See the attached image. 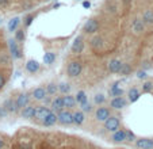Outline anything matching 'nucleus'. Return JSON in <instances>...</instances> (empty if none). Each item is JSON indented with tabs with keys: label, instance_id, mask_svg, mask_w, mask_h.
I'll use <instances>...</instances> for the list:
<instances>
[{
	"label": "nucleus",
	"instance_id": "1",
	"mask_svg": "<svg viewBox=\"0 0 153 149\" xmlns=\"http://www.w3.org/2000/svg\"><path fill=\"white\" fill-rule=\"evenodd\" d=\"M57 123L62 125V126H69L73 125V114L71 110L62 109L61 111L57 112Z\"/></svg>",
	"mask_w": 153,
	"mask_h": 149
},
{
	"label": "nucleus",
	"instance_id": "2",
	"mask_svg": "<svg viewBox=\"0 0 153 149\" xmlns=\"http://www.w3.org/2000/svg\"><path fill=\"white\" fill-rule=\"evenodd\" d=\"M103 126H104L106 132L114 133L118 129H121V121H119V118L117 117V115H110V117L103 122Z\"/></svg>",
	"mask_w": 153,
	"mask_h": 149
},
{
	"label": "nucleus",
	"instance_id": "3",
	"mask_svg": "<svg viewBox=\"0 0 153 149\" xmlns=\"http://www.w3.org/2000/svg\"><path fill=\"white\" fill-rule=\"evenodd\" d=\"M81 72H83V64L80 61H71L68 64L67 73L69 77H77L81 74Z\"/></svg>",
	"mask_w": 153,
	"mask_h": 149
},
{
	"label": "nucleus",
	"instance_id": "4",
	"mask_svg": "<svg viewBox=\"0 0 153 149\" xmlns=\"http://www.w3.org/2000/svg\"><path fill=\"white\" fill-rule=\"evenodd\" d=\"M99 29H100V25H99V22L96 19H94V18L88 19L83 26V31L87 33V34H95V33L99 31Z\"/></svg>",
	"mask_w": 153,
	"mask_h": 149
},
{
	"label": "nucleus",
	"instance_id": "5",
	"mask_svg": "<svg viewBox=\"0 0 153 149\" xmlns=\"http://www.w3.org/2000/svg\"><path fill=\"white\" fill-rule=\"evenodd\" d=\"M111 115V111L108 107H103V106H99L98 109L95 110V114H94V118H95L96 122H102L103 123L107 118Z\"/></svg>",
	"mask_w": 153,
	"mask_h": 149
},
{
	"label": "nucleus",
	"instance_id": "6",
	"mask_svg": "<svg viewBox=\"0 0 153 149\" xmlns=\"http://www.w3.org/2000/svg\"><path fill=\"white\" fill-rule=\"evenodd\" d=\"M8 48H10V53H11V57L14 60H20L23 57V53H22V49L18 46V42L14 39H8Z\"/></svg>",
	"mask_w": 153,
	"mask_h": 149
},
{
	"label": "nucleus",
	"instance_id": "7",
	"mask_svg": "<svg viewBox=\"0 0 153 149\" xmlns=\"http://www.w3.org/2000/svg\"><path fill=\"white\" fill-rule=\"evenodd\" d=\"M127 99L123 96H117V98H113L110 102V106L113 110H122L127 106Z\"/></svg>",
	"mask_w": 153,
	"mask_h": 149
},
{
	"label": "nucleus",
	"instance_id": "8",
	"mask_svg": "<svg viewBox=\"0 0 153 149\" xmlns=\"http://www.w3.org/2000/svg\"><path fill=\"white\" fill-rule=\"evenodd\" d=\"M15 103H16V107L19 109V111L22 109H25L26 106L30 104V95L26 94V92H22V94L18 95V98L15 99Z\"/></svg>",
	"mask_w": 153,
	"mask_h": 149
},
{
	"label": "nucleus",
	"instance_id": "9",
	"mask_svg": "<svg viewBox=\"0 0 153 149\" xmlns=\"http://www.w3.org/2000/svg\"><path fill=\"white\" fill-rule=\"evenodd\" d=\"M136 148L138 149H153V138H146V137H141L137 138L134 141Z\"/></svg>",
	"mask_w": 153,
	"mask_h": 149
},
{
	"label": "nucleus",
	"instance_id": "10",
	"mask_svg": "<svg viewBox=\"0 0 153 149\" xmlns=\"http://www.w3.org/2000/svg\"><path fill=\"white\" fill-rule=\"evenodd\" d=\"M50 111H52L50 107L45 106V104H43V106H37V111H35V117L34 118L38 121V122H42V121L49 115Z\"/></svg>",
	"mask_w": 153,
	"mask_h": 149
},
{
	"label": "nucleus",
	"instance_id": "11",
	"mask_svg": "<svg viewBox=\"0 0 153 149\" xmlns=\"http://www.w3.org/2000/svg\"><path fill=\"white\" fill-rule=\"evenodd\" d=\"M35 111H37V106L29 104V106L20 110V117L25 118V119H33L35 117Z\"/></svg>",
	"mask_w": 153,
	"mask_h": 149
},
{
	"label": "nucleus",
	"instance_id": "12",
	"mask_svg": "<svg viewBox=\"0 0 153 149\" xmlns=\"http://www.w3.org/2000/svg\"><path fill=\"white\" fill-rule=\"evenodd\" d=\"M46 96H48V92H46V88H45V87H37V88H34L31 91V98L34 101L42 102Z\"/></svg>",
	"mask_w": 153,
	"mask_h": 149
},
{
	"label": "nucleus",
	"instance_id": "13",
	"mask_svg": "<svg viewBox=\"0 0 153 149\" xmlns=\"http://www.w3.org/2000/svg\"><path fill=\"white\" fill-rule=\"evenodd\" d=\"M64 109V103H62V96H54L50 102V110L53 112H58Z\"/></svg>",
	"mask_w": 153,
	"mask_h": 149
},
{
	"label": "nucleus",
	"instance_id": "14",
	"mask_svg": "<svg viewBox=\"0 0 153 149\" xmlns=\"http://www.w3.org/2000/svg\"><path fill=\"white\" fill-rule=\"evenodd\" d=\"M3 107L10 112V114H16V112H19V109L16 107V103H15V101L12 98H8V99L4 101Z\"/></svg>",
	"mask_w": 153,
	"mask_h": 149
},
{
	"label": "nucleus",
	"instance_id": "15",
	"mask_svg": "<svg viewBox=\"0 0 153 149\" xmlns=\"http://www.w3.org/2000/svg\"><path fill=\"white\" fill-rule=\"evenodd\" d=\"M122 61L118 60V58H113V60L108 61V65H107V68H108V72L110 73H118L119 69H121L122 66Z\"/></svg>",
	"mask_w": 153,
	"mask_h": 149
},
{
	"label": "nucleus",
	"instance_id": "16",
	"mask_svg": "<svg viewBox=\"0 0 153 149\" xmlns=\"http://www.w3.org/2000/svg\"><path fill=\"white\" fill-rule=\"evenodd\" d=\"M140 96H141V92H140V89L137 88V87H131V88L127 91V101H129L130 103L137 102L140 99Z\"/></svg>",
	"mask_w": 153,
	"mask_h": 149
},
{
	"label": "nucleus",
	"instance_id": "17",
	"mask_svg": "<svg viewBox=\"0 0 153 149\" xmlns=\"http://www.w3.org/2000/svg\"><path fill=\"white\" fill-rule=\"evenodd\" d=\"M62 103H64V109H68V110L75 109V106H76L75 96H72L71 94L64 95L62 96Z\"/></svg>",
	"mask_w": 153,
	"mask_h": 149
},
{
	"label": "nucleus",
	"instance_id": "18",
	"mask_svg": "<svg viewBox=\"0 0 153 149\" xmlns=\"http://www.w3.org/2000/svg\"><path fill=\"white\" fill-rule=\"evenodd\" d=\"M72 52L73 53H76V54H79V53H81L83 52V49H84V41H83V38L81 37H76L75 38V41H73V43H72Z\"/></svg>",
	"mask_w": 153,
	"mask_h": 149
},
{
	"label": "nucleus",
	"instance_id": "19",
	"mask_svg": "<svg viewBox=\"0 0 153 149\" xmlns=\"http://www.w3.org/2000/svg\"><path fill=\"white\" fill-rule=\"evenodd\" d=\"M56 123H57V112L50 111L49 115H48V117L45 118L42 122H41V125H43V126L49 127V126H53V125H56Z\"/></svg>",
	"mask_w": 153,
	"mask_h": 149
},
{
	"label": "nucleus",
	"instance_id": "20",
	"mask_svg": "<svg viewBox=\"0 0 153 149\" xmlns=\"http://www.w3.org/2000/svg\"><path fill=\"white\" fill-rule=\"evenodd\" d=\"M145 29V23L142 19H140V18H137V19L133 20V23H131V30H133L134 33H137V34H140V33H142Z\"/></svg>",
	"mask_w": 153,
	"mask_h": 149
},
{
	"label": "nucleus",
	"instance_id": "21",
	"mask_svg": "<svg viewBox=\"0 0 153 149\" xmlns=\"http://www.w3.org/2000/svg\"><path fill=\"white\" fill-rule=\"evenodd\" d=\"M111 141L115 144L125 142V129H118L117 132H114L111 136Z\"/></svg>",
	"mask_w": 153,
	"mask_h": 149
},
{
	"label": "nucleus",
	"instance_id": "22",
	"mask_svg": "<svg viewBox=\"0 0 153 149\" xmlns=\"http://www.w3.org/2000/svg\"><path fill=\"white\" fill-rule=\"evenodd\" d=\"M26 71L29 72V73H31V74L37 73V72L39 71V63L35 61V60H29L26 63Z\"/></svg>",
	"mask_w": 153,
	"mask_h": 149
},
{
	"label": "nucleus",
	"instance_id": "23",
	"mask_svg": "<svg viewBox=\"0 0 153 149\" xmlns=\"http://www.w3.org/2000/svg\"><path fill=\"white\" fill-rule=\"evenodd\" d=\"M72 114H73V123L77 125V126L83 125L84 121H85V115H84V112L81 111V110H77V111L72 112Z\"/></svg>",
	"mask_w": 153,
	"mask_h": 149
},
{
	"label": "nucleus",
	"instance_id": "24",
	"mask_svg": "<svg viewBox=\"0 0 153 149\" xmlns=\"http://www.w3.org/2000/svg\"><path fill=\"white\" fill-rule=\"evenodd\" d=\"M142 20L145 25H153V10H146L142 14Z\"/></svg>",
	"mask_w": 153,
	"mask_h": 149
},
{
	"label": "nucleus",
	"instance_id": "25",
	"mask_svg": "<svg viewBox=\"0 0 153 149\" xmlns=\"http://www.w3.org/2000/svg\"><path fill=\"white\" fill-rule=\"evenodd\" d=\"M19 23H20V18H18V16H15V18H12L11 20L8 22V31H16L18 30V26H19Z\"/></svg>",
	"mask_w": 153,
	"mask_h": 149
},
{
	"label": "nucleus",
	"instance_id": "26",
	"mask_svg": "<svg viewBox=\"0 0 153 149\" xmlns=\"http://www.w3.org/2000/svg\"><path fill=\"white\" fill-rule=\"evenodd\" d=\"M56 61V54L52 52H48L43 54V63L46 64V65H52L53 63Z\"/></svg>",
	"mask_w": 153,
	"mask_h": 149
},
{
	"label": "nucleus",
	"instance_id": "27",
	"mask_svg": "<svg viewBox=\"0 0 153 149\" xmlns=\"http://www.w3.org/2000/svg\"><path fill=\"white\" fill-rule=\"evenodd\" d=\"M71 89H72V87H71V84H68V83H60L58 84V92H61L62 95L71 94Z\"/></svg>",
	"mask_w": 153,
	"mask_h": 149
},
{
	"label": "nucleus",
	"instance_id": "28",
	"mask_svg": "<svg viewBox=\"0 0 153 149\" xmlns=\"http://www.w3.org/2000/svg\"><path fill=\"white\" fill-rule=\"evenodd\" d=\"M75 101H76V104H80V103H83V102L88 101L87 94L84 91H77V94H76V96H75Z\"/></svg>",
	"mask_w": 153,
	"mask_h": 149
},
{
	"label": "nucleus",
	"instance_id": "29",
	"mask_svg": "<svg viewBox=\"0 0 153 149\" xmlns=\"http://www.w3.org/2000/svg\"><path fill=\"white\" fill-rule=\"evenodd\" d=\"M90 45L92 46L94 49H100L103 46V39L100 37H94L90 41Z\"/></svg>",
	"mask_w": 153,
	"mask_h": 149
},
{
	"label": "nucleus",
	"instance_id": "30",
	"mask_svg": "<svg viewBox=\"0 0 153 149\" xmlns=\"http://www.w3.org/2000/svg\"><path fill=\"white\" fill-rule=\"evenodd\" d=\"M123 89L121 87H117V88H108V95L113 98H117V96H123Z\"/></svg>",
	"mask_w": 153,
	"mask_h": 149
},
{
	"label": "nucleus",
	"instance_id": "31",
	"mask_svg": "<svg viewBox=\"0 0 153 149\" xmlns=\"http://www.w3.org/2000/svg\"><path fill=\"white\" fill-rule=\"evenodd\" d=\"M118 73L121 74V76H129V74L131 73V66H130L129 64H125V63H123Z\"/></svg>",
	"mask_w": 153,
	"mask_h": 149
},
{
	"label": "nucleus",
	"instance_id": "32",
	"mask_svg": "<svg viewBox=\"0 0 153 149\" xmlns=\"http://www.w3.org/2000/svg\"><path fill=\"white\" fill-rule=\"evenodd\" d=\"M26 39V33H25L23 29H18L15 31V41L16 42H23Z\"/></svg>",
	"mask_w": 153,
	"mask_h": 149
},
{
	"label": "nucleus",
	"instance_id": "33",
	"mask_svg": "<svg viewBox=\"0 0 153 149\" xmlns=\"http://www.w3.org/2000/svg\"><path fill=\"white\" fill-rule=\"evenodd\" d=\"M46 92H48V95H56L58 92V84L49 83L46 86Z\"/></svg>",
	"mask_w": 153,
	"mask_h": 149
},
{
	"label": "nucleus",
	"instance_id": "34",
	"mask_svg": "<svg viewBox=\"0 0 153 149\" xmlns=\"http://www.w3.org/2000/svg\"><path fill=\"white\" fill-rule=\"evenodd\" d=\"M137 140L136 134H134L131 130H125V142H134Z\"/></svg>",
	"mask_w": 153,
	"mask_h": 149
},
{
	"label": "nucleus",
	"instance_id": "35",
	"mask_svg": "<svg viewBox=\"0 0 153 149\" xmlns=\"http://www.w3.org/2000/svg\"><path fill=\"white\" fill-rule=\"evenodd\" d=\"M94 103L96 104V106H102V104L106 103V96H104L103 94H96L95 96H94Z\"/></svg>",
	"mask_w": 153,
	"mask_h": 149
},
{
	"label": "nucleus",
	"instance_id": "36",
	"mask_svg": "<svg viewBox=\"0 0 153 149\" xmlns=\"http://www.w3.org/2000/svg\"><path fill=\"white\" fill-rule=\"evenodd\" d=\"M80 109H81V111L83 112H92L94 107H92V104H91L90 102L85 101V102H83V103H80Z\"/></svg>",
	"mask_w": 153,
	"mask_h": 149
},
{
	"label": "nucleus",
	"instance_id": "37",
	"mask_svg": "<svg viewBox=\"0 0 153 149\" xmlns=\"http://www.w3.org/2000/svg\"><path fill=\"white\" fill-rule=\"evenodd\" d=\"M153 89V81H145L144 84H142V92L144 94H149V92H152Z\"/></svg>",
	"mask_w": 153,
	"mask_h": 149
},
{
	"label": "nucleus",
	"instance_id": "38",
	"mask_svg": "<svg viewBox=\"0 0 153 149\" xmlns=\"http://www.w3.org/2000/svg\"><path fill=\"white\" fill-rule=\"evenodd\" d=\"M34 18H35V15H33V14H30V15H26L25 16V27H30L31 26V23H33V20H34Z\"/></svg>",
	"mask_w": 153,
	"mask_h": 149
},
{
	"label": "nucleus",
	"instance_id": "39",
	"mask_svg": "<svg viewBox=\"0 0 153 149\" xmlns=\"http://www.w3.org/2000/svg\"><path fill=\"white\" fill-rule=\"evenodd\" d=\"M136 76H137V79H140V80H145V79L148 77V73H146V71H142V69H140V71H137Z\"/></svg>",
	"mask_w": 153,
	"mask_h": 149
},
{
	"label": "nucleus",
	"instance_id": "40",
	"mask_svg": "<svg viewBox=\"0 0 153 149\" xmlns=\"http://www.w3.org/2000/svg\"><path fill=\"white\" fill-rule=\"evenodd\" d=\"M8 114H10V112L7 111V110L4 109L3 106H0V118H6Z\"/></svg>",
	"mask_w": 153,
	"mask_h": 149
},
{
	"label": "nucleus",
	"instance_id": "41",
	"mask_svg": "<svg viewBox=\"0 0 153 149\" xmlns=\"http://www.w3.org/2000/svg\"><path fill=\"white\" fill-rule=\"evenodd\" d=\"M150 68H152V65H150L149 61H144V63H142V71H148V69H150Z\"/></svg>",
	"mask_w": 153,
	"mask_h": 149
},
{
	"label": "nucleus",
	"instance_id": "42",
	"mask_svg": "<svg viewBox=\"0 0 153 149\" xmlns=\"http://www.w3.org/2000/svg\"><path fill=\"white\" fill-rule=\"evenodd\" d=\"M4 86H6V77H4L3 74L0 73V89L3 88Z\"/></svg>",
	"mask_w": 153,
	"mask_h": 149
},
{
	"label": "nucleus",
	"instance_id": "43",
	"mask_svg": "<svg viewBox=\"0 0 153 149\" xmlns=\"http://www.w3.org/2000/svg\"><path fill=\"white\" fill-rule=\"evenodd\" d=\"M22 8H23L25 11H29V10H31V8H33V4H31V3H23Z\"/></svg>",
	"mask_w": 153,
	"mask_h": 149
},
{
	"label": "nucleus",
	"instance_id": "44",
	"mask_svg": "<svg viewBox=\"0 0 153 149\" xmlns=\"http://www.w3.org/2000/svg\"><path fill=\"white\" fill-rule=\"evenodd\" d=\"M83 7H84V8H90V7H91V1H90V0H83Z\"/></svg>",
	"mask_w": 153,
	"mask_h": 149
},
{
	"label": "nucleus",
	"instance_id": "45",
	"mask_svg": "<svg viewBox=\"0 0 153 149\" xmlns=\"http://www.w3.org/2000/svg\"><path fill=\"white\" fill-rule=\"evenodd\" d=\"M10 1H11V0H0V6H1V7H6V6H8Z\"/></svg>",
	"mask_w": 153,
	"mask_h": 149
},
{
	"label": "nucleus",
	"instance_id": "46",
	"mask_svg": "<svg viewBox=\"0 0 153 149\" xmlns=\"http://www.w3.org/2000/svg\"><path fill=\"white\" fill-rule=\"evenodd\" d=\"M42 102H43V103H45V106H46V104H50V102H52V99L46 96V98H45V99H43Z\"/></svg>",
	"mask_w": 153,
	"mask_h": 149
},
{
	"label": "nucleus",
	"instance_id": "47",
	"mask_svg": "<svg viewBox=\"0 0 153 149\" xmlns=\"http://www.w3.org/2000/svg\"><path fill=\"white\" fill-rule=\"evenodd\" d=\"M4 145H6V142H4V140L1 137H0V149H3Z\"/></svg>",
	"mask_w": 153,
	"mask_h": 149
},
{
	"label": "nucleus",
	"instance_id": "48",
	"mask_svg": "<svg viewBox=\"0 0 153 149\" xmlns=\"http://www.w3.org/2000/svg\"><path fill=\"white\" fill-rule=\"evenodd\" d=\"M58 7H61V4H60V3H56V4H53V8H58Z\"/></svg>",
	"mask_w": 153,
	"mask_h": 149
},
{
	"label": "nucleus",
	"instance_id": "49",
	"mask_svg": "<svg viewBox=\"0 0 153 149\" xmlns=\"http://www.w3.org/2000/svg\"><path fill=\"white\" fill-rule=\"evenodd\" d=\"M1 23H3V20H1V18H0V25H1Z\"/></svg>",
	"mask_w": 153,
	"mask_h": 149
},
{
	"label": "nucleus",
	"instance_id": "50",
	"mask_svg": "<svg viewBox=\"0 0 153 149\" xmlns=\"http://www.w3.org/2000/svg\"><path fill=\"white\" fill-rule=\"evenodd\" d=\"M46 1H50V0H46Z\"/></svg>",
	"mask_w": 153,
	"mask_h": 149
},
{
	"label": "nucleus",
	"instance_id": "51",
	"mask_svg": "<svg viewBox=\"0 0 153 149\" xmlns=\"http://www.w3.org/2000/svg\"><path fill=\"white\" fill-rule=\"evenodd\" d=\"M152 92H153V89H152Z\"/></svg>",
	"mask_w": 153,
	"mask_h": 149
}]
</instances>
